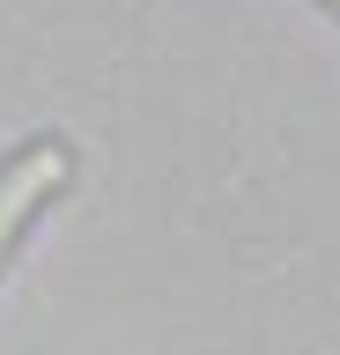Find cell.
I'll return each instance as SVG.
<instances>
[{
	"label": "cell",
	"mask_w": 340,
	"mask_h": 355,
	"mask_svg": "<svg viewBox=\"0 0 340 355\" xmlns=\"http://www.w3.org/2000/svg\"><path fill=\"white\" fill-rule=\"evenodd\" d=\"M325 8H333V15H340V0H325Z\"/></svg>",
	"instance_id": "7a4b0ae2"
},
{
	"label": "cell",
	"mask_w": 340,
	"mask_h": 355,
	"mask_svg": "<svg viewBox=\"0 0 340 355\" xmlns=\"http://www.w3.org/2000/svg\"><path fill=\"white\" fill-rule=\"evenodd\" d=\"M67 178H74L67 141H30V148H15L0 163V259L15 252V237L30 230V215H37Z\"/></svg>",
	"instance_id": "6da1fadb"
}]
</instances>
